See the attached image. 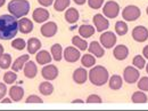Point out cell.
Returning <instances> with one entry per match:
<instances>
[{
	"mask_svg": "<svg viewBox=\"0 0 148 111\" xmlns=\"http://www.w3.org/2000/svg\"><path fill=\"white\" fill-rule=\"evenodd\" d=\"M18 22L13 15L0 16V39L10 40L16 36L18 31Z\"/></svg>",
	"mask_w": 148,
	"mask_h": 111,
	"instance_id": "6da1fadb",
	"label": "cell"
},
{
	"mask_svg": "<svg viewBox=\"0 0 148 111\" xmlns=\"http://www.w3.org/2000/svg\"><path fill=\"white\" fill-rule=\"evenodd\" d=\"M8 10L16 19L25 16L30 10V2L27 0H12L8 3Z\"/></svg>",
	"mask_w": 148,
	"mask_h": 111,
	"instance_id": "7a4b0ae2",
	"label": "cell"
},
{
	"mask_svg": "<svg viewBox=\"0 0 148 111\" xmlns=\"http://www.w3.org/2000/svg\"><path fill=\"white\" fill-rule=\"evenodd\" d=\"M89 79L95 86H103L108 80V72L104 67L97 65L90 70Z\"/></svg>",
	"mask_w": 148,
	"mask_h": 111,
	"instance_id": "3957f363",
	"label": "cell"
},
{
	"mask_svg": "<svg viewBox=\"0 0 148 111\" xmlns=\"http://www.w3.org/2000/svg\"><path fill=\"white\" fill-rule=\"evenodd\" d=\"M104 15L108 19H115L120 13V6L115 1H107L103 8Z\"/></svg>",
	"mask_w": 148,
	"mask_h": 111,
	"instance_id": "277c9868",
	"label": "cell"
},
{
	"mask_svg": "<svg viewBox=\"0 0 148 111\" xmlns=\"http://www.w3.org/2000/svg\"><path fill=\"white\" fill-rule=\"evenodd\" d=\"M140 14H141L140 9H139L137 6H132V5L127 6V7L123 9V12H122V16H123V19H125V21H130V22H131V21H136L137 19H139Z\"/></svg>",
	"mask_w": 148,
	"mask_h": 111,
	"instance_id": "5b68a950",
	"label": "cell"
},
{
	"mask_svg": "<svg viewBox=\"0 0 148 111\" xmlns=\"http://www.w3.org/2000/svg\"><path fill=\"white\" fill-rule=\"evenodd\" d=\"M132 37L138 42H144L148 39V30L145 26H136L132 30Z\"/></svg>",
	"mask_w": 148,
	"mask_h": 111,
	"instance_id": "8992f818",
	"label": "cell"
},
{
	"mask_svg": "<svg viewBox=\"0 0 148 111\" xmlns=\"http://www.w3.org/2000/svg\"><path fill=\"white\" fill-rule=\"evenodd\" d=\"M123 77H124V80L127 83L133 84V83H136L139 79V71L136 68H133V67H128V68L124 69Z\"/></svg>",
	"mask_w": 148,
	"mask_h": 111,
	"instance_id": "52a82bcc",
	"label": "cell"
},
{
	"mask_svg": "<svg viewBox=\"0 0 148 111\" xmlns=\"http://www.w3.org/2000/svg\"><path fill=\"white\" fill-rule=\"evenodd\" d=\"M100 42H101V45L105 48H112L116 44V37H115V35L113 32H111V31L104 32L100 36Z\"/></svg>",
	"mask_w": 148,
	"mask_h": 111,
	"instance_id": "ba28073f",
	"label": "cell"
},
{
	"mask_svg": "<svg viewBox=\"0 0 148 111\" xmlns=\"http://www.w3.org/2000/svg\"><path fill=\"white\" fill-rule=\"evenodd\" d=\"M41 33L46 38L54 37L57 33V24L55 22H48L41 26Z\"/></svg>",
	"mask_w": 148,
	"mask_h": 111,
	"instance_id": "9c48e42d",
	"label": "cell"
},
{
	"mask_svg": "<svg viewBox=\"0 0 148 111\" xmlns=\"http://www.w3.org/2000/svg\"><path fill=\"white\" fill-rule=\"evenodd\" d=\"M92 19H93V24L97 28V31H99V32H103L104 30H107L108 26H110L108 21L105 19L101 14H96L93 16Z\"/></svg>",
	"mask_w": 148,
	"mask_h": 111,
	"instance_id": "30bf717a",
	"label": "cell"
},
{
	"mask_svg": "<svg viewBox=\"0 0 148 111\" xmlns=\"http://www.w3.org/2000/svg\"><path fill=\"white\" fill-rule=\"evenodd\" d=\"M41 74H42V77L45 79H47V80H54V79L57 78V76H58V69L56 68L55 65H51L50 64V65L45 67L42 69Z\"/></svg>",
	"mask_w": 148,
	"mask_h": 111,
	"instance_id": "8fae6325",
	"label": "cell"
},
{
	"mask_svg": "<svg viewBox=\"0 0 148 111\" xmlns=\"http://www.w3.org/2000/svg\"><path fill=\"white\" fill-rule=\"evenodd\" d=\"M64 58L71 63L76 62L80 58V52L74 47H66V49L64 51Z\"/></svg>",
	"mask_w": 148,
	"mask_h": 111,
	"instance_id": "7c38bea8",
	"label": "cell"
},
{
	"mask_svg": "<svg viewBox=\"0 0 148 111\" xmlns=\"http://www.w3.org/2000/svg\"><path fill=\"white\" fill-rule=\"evenodd\" d=\"M113 55L116 60H120V61H123L125 60L128 55H129V49L127 46L124 45H119L114 48V52H113Z\"/></svg>",
	"mask_w": 148,
	"mask_h": 111,
	"instance_id": "4fadbf2b",
	"label": "cell"
},
{
	"mask_svg": "<svg viewBox=\"0 0 148 111\" xmlns=\"http://www.w3.org/2000/svg\"><path fill=\"white\" fill-rule=\"evenodd\" d=\"M32 17L33 19L38 22V23H42L45 22L46 19H49V12L47 9H43V8H38L33 12L32 14Z\"/></svg>",
	"mask_w": 148,
	"mask_h": 111,
	"instance_id": "5bb4252c",
	"label": "cell"
},
{
	"mask_svg": "<svg viewBox=\"0 0 148 111\" xmlns=\"http://www.w3.org/2000/svg\"><path fill=\"white\" fill-rule=\"evenodd\" d=\"M37 72H38V69L36 63L32 62V61H27L26 64H25V67H24V74H25V77L32 79V78H34L37 76Z\"/></svg>",
	"mask_w": 148,
	"mask_h": 111,
	"instance_id": "9a60e30c",
	"label": "cell"
},
{
	"mask_svg": "<svg viewBox=\"0 0 148 111\" xmlns=\"http://www.w3.org/2000/svg\"><path fill=\"white\" fill-rule=\"evenodd\" d=\"M88 78V72L83 68H77L73 74V79L76 84H83L86 83Z\"/></svg>",
	"mask_w": 148,
	"mask_h": 111,
	"instance_id": "2e32d148",
	"label": "cell"
},
{
	"mask_svg": "<svg viewBox=\"0 0 148 111\" xmlns=\"http://www.w3.org/2000/svg\"><path fill=\"white\" fill-rule=\"evenodd\" d=\"M18 29L22 33H30L33 30V23L29 19H22L18 22Z\"/></svg>",
	"mask_w": 148,
	"mask_h": 111,
	"instance_id": "e0dca14e",
	"label": "cell"
},
{
	"mask_svg": "<svg viewBox=\"0 0 148 111\" xmlns=\"http://www.w3.org/2000/svg\"><path fill=\"white\" fill-rule=\"evenodd\" d=\"M9 95L12 97L13 101L17 102V101H21L24 96V89L19 86H13L10 89H9Z\"/></svg>",
	"mask_w": 148,
	"mask_h": 111,
	"instance_id": "ac0fdd59",
	"label": "cell"
},
{
	"mask_svg": "<svg viewBox=\"0 0 148 111\" xmlns=\"http://www.w3.org/2000/svg\"><path fill=\"white\" fill-rule=\"evenodd\" d=\"M88 49H89V52L93 54V55H96L97 57H103L104 54H105V52H104V48L99 45V42H97V41H92L91 44H90V46L88 47Z\"/></svg>",
	"mask_w": 148,
	"mask_h": 111,
	"instance_id": "d6986e66",
	"label": "cell"
},
{
	"mask_svg": "<svg viewBox=\"0 0 148 111\" xmlns=\"http://www.w3.org/2000/svg\"><path fill=\"white\" fill-rule=\"evenodd\" d=\"M41 47V41L37 38H31L27 41V51L30 54H36Z\"/></svg>",
	"mask_w": 148,
	"mask_h": 111,
	"instance_id": "ffe728a7",
	"label": "cell"
},
{
	"mask_svg": "<svg viewBox=\"0 0 148 111\" xmlns=\"http://www.w3.org/2000/svg\"><path fill=\"white\" fill-rule=\"evenodd\" d=\"M29 55H22L21 57H18L17 60H15V62L13 63V65H12V69H13V71H21L22 69H23V67H24V64L29 61Z\"/></svg>",
	"mask_w": 148,
	"mask_h": 111,
	"instance_id": "44dd1931",
	"label": "cell"
},
{
	"mask_svg": "<svg viewBox=\"0 0 148 111\" xmlns=\"http://www.w3.org/2000/svg\"><path fill=\"white\" fill-rule=\"evenodd\" d=\"M36 60L39 64H47L51 61V56L47 51H41L36 55Z\"/></svg>",
	"mask_w": 148,
	"mask_h": 111,
	"instance_id": "7402d4cb",
	"label": "cell"
},
{
	"mask_svg": "<svg viewBox=\"0 0 148 111\" xmlns=\"http://www.w3.org/2000/svg\"><path fill=\"white\" fill-rule=\"evenodd\" d=\"M65 19H66V22H69L71 24L76 23V21L79 19V12L75 8H70L65 14Z\"/></svg>",
	"mask_w": 148,
	"mask_h": 111,
	"instance_id": "603a6c76",
	"label": "cell"
},
{
	"mask_svg": "<svg viewBox=\"0 0 148 111\" xmlns=\"http://www.w3.org/2000/svg\"><path fill=\"white\" fill-rule=\"evenodd\" d=\"M39 91H40V93H41L42 95L48 96V95H50L51 93L54 92V86H53L50 83L45 81V83H41V84H40V86H39Z\"/></svg>",
	"mask_w": 148,
	"mask_h": 111,
	"instance_id": "cb8c5ba5",
	"label": "cell"
},
{
	"mask_svg": "<svg viewBox=\"0 0 148 111\" xmlns=\"http://www.w3.org/2000/svg\"><path fill=\"white\" fill-rule=\"evenodd\" d=\"M79 33L82 37L89 38L95 33V29H93V26H91V25H81L79 28Z\"/></svg>",
	"mask_w": 148,
	"mask_h": 111,
	"instance_id": "d4e9b609",
	"label": "cell"
},
{
	"mask_svg": "<svg viewBox=\"0 0 148 111\" xmlns=\"http://www.w3.org/2000/svg\"><path fill=\"white\" fill-rule=\"evenodd\" d=\"M122 84H123L122 78L117 74L112 76V78L110 79V87L112 89H120L122 87Z\"/></svg>",
	"mask_w": 148,
	"mask_h": 111,
	"instance_id": "484cf974",
	"label": "cell"
},
{
	"mask_svg": "<svg viewBox=\"0 0 148 111\" xmlns=\"http://www.w3.org/2000/svg\"><path fill=\"white\" fill-rule=\"evenodd\" d=\"M72 44L75 47H77L79 49H81V51H84L88 47V42L84 39H81L80 37H76V36L72 38Z\"/></svg>",
	"mask_w": 148,
	"mask_h": 111,
	"instance_id": "4316f807",
	"label": "cell"
},
{
	"mask_svg": "<svg viewBox=\"0 0 148 111\" xmlns=\"http://www.w3.org/2000/svg\"><path fill=\"white\" fill-rule=\"evenodd\" d=\"M115 31H116V33L119 36H124L128 32V25H127V23L125 22H122V21L116 22V24H115Z\"/></svg>",
	"mask_w": 148,
	"mask_h": 111,
	"instance_id": "83f0119b",
	"label": "cell"
},
{
	"mask_svg": "<svg viewBox=\"0 0 148 111\" xmlns=\"http://www.w3.org/2000/svg\"><path fill=\"white\" fill-rule=\"evenodd\" d=\"M12 63V56L10 54H2L0 56V68L1 69H8Z\"/></svg>",
	"mask_w": 148,
	"mask_h": 111,
	"instance_id": "f1b7e54d",
	"label": "cell"
},
{
	"mask_svg": "<svg viewBox=\"0 0 148 111\" xmlns=\"http://www.w3.org/2000/svg\"><path fill=\"white\" fill-rule=\"evenodd\" d=\"M132 102L134 103H146L147 102V96L143 92H136L132 95Z\"/></svg>",
	"mask_w": 148,
	"mask_h": 111,
	"instance_id": "f546056e",
	"label": "cell"
},
{
	"mask_svg": "<svg viewBox=\"0 0 148 111\" xmlns=\"http://www.w3.org/2000/svg\"><path fill=\"white\" fill-rule=\"evenodd\" d=\"M51 54L55 61L62 60V46L59 44H55L54 46H51Z\"/></svg>",
	"mask_w": 148,
	"mask_h": 111,
	"instance_id": "4dcf8cb0",
	"label": "cell"
},
{
	"mask_svg": "<svg viewBox=\"0 0 148 111\" xmlns=\"http://www.w3.org/2000/svg\"><path fill=\"white\" fill-rule=\"evenodd\" d=\"M70 0H55V3H54V7L57 12H63L66 7L70 6Z\"/></svg>",
	"mask_w": 148,
	"mask_h": 111,
	"instance_id": "1f68e13d",
	"label": "cell"
},
{
	"mask_svg": "<svg viewBox=\"0 0 148 111\" xmlns=\"http://www.w3.org/2000/svg\"><path fill=\"white\" fill-rule=\"evenodd\" d=\"M81 62H82V64L86 68H90V67H92L93 64L96 63V58L92 55H90V54H87V55H83Z\"/></svg>",
	"mask_w": 148,
	"mask_h": 111,
	"instance_id": "d6a6232c",
	"label": "cell"
},
{
	"mask_svg": "<svg viewBox=\"0 0 148 111\" xmlns=\"http://www.w3.org/2000/svg\"><path fill=\"white\" fill-rule=\"evenodd\" d=\"M132 64L136 67V68H138L139 70H141V69H144L145 68V60H144V57L140 55H137L134 58H133V61H132Z\"/></svg>",
	"mask_w": 148,
	"mask_h": 111,
	"instance_id": "836d02e7",
	"label": "cell"
},
{
	"mask_svg": "<svg viewBox=\"0 0 148 111\" xmlns=\"http://www.w3.org/2000/svg\"><path fill=\"white\" fill-rule=\"evenodd\" d=\"M16 79H17V74L12 72V71L6 72L5 76H3V81H5L6 84H13V83L16 81Z\"/></svg>",
	"mask_w": 148,
	"mask_h": 111,
	"instance_id": "e575fe53",
	"label": "cell"
},
{
	"mask_svg": "<svg viewBox=\"0 0 148 111\" xmlns=\"http://www.w3.org/2000/svg\"><path fill=\"white\" fill-rule=\"evenodd\" d=\"M12 46L15 48V49H18V51H22L25 48V41L23 39H15L13 42H12Z\"/></svg>",
	"mask_w": 148,
	"mask_h": 111,
	"instance_id": "d590c367",
	"label": "cell"
},
{
	"mask_svg": "<svg viewBox=\"0 0 148 111\" xmlns=\"http://www.w3.org/2000/svg\"><path fill=\"white\" fill-rule=\"evenodd\" d=\"M138 87H139V89L147 92L148 91V77H143V78L139 80Z\"/></svg>",
	"mask_w": 148,
	"mask_h": 111,
	"instance_id": "8d00e7d4",
	"label": "cell"
},
{
	"mask_svg": "<svg viewBox=\"0 0 148 111\" xmlns=\"http://www.w3.org/2000/svg\"><path fill=\"white\" fill-rule=\"evenodd\" d=\"M103 2H104V0H88L89 6L93 9H99L103 6Z\"/></svg>",
	"mask_w": 148,
	"mask_h": 111,
	"instance_id": "74e56055",
	"label": "cell"
},
{
	"mask_svg": "<svg viewBox=\"0 0 148 111\" xmlns=\"http://www.w3.org/2000/svg\"><path fill=\"white\" fill-rule=\"evenodd\" d=\"M43 101L37 96V95H30L27 99H26V103H42Z\"/></svg>",
	"mask_w": 148,
	"mask_h": 111,
	"instance_id": "f35d334b",
	"label": "cell"
},
{
	"mask_svg": "<svg viewBox=\"0 0 148 111\" xmlns=\"http://www.w3.org/2000/svg\"><path fill=\"white\" fill-rule=\"evenodd\" d=\"M87 102L88 103H101V99H100V96H98V95H90L88 99H87Z\"/></svg>",
	"mask_w": 148,
	"mask_h": 111,
	"instance_id": "ab89813d",
	"label": "cell"
},
{
	"mask_svg": "<svg viewBox=\"0 0 148 111\" xmlns=\"http://www.w3.org/2000/svg\"><path fill=\"white\" fill-rule=\"evenodd\" d=\"M6 92H7V87H6V85L2 84V83H0V100L6 95Z\"/></svg>",
	"mask_w": 148,
	"mask_h": 111,
	"instance_id": "60d3db41",
	"label": "cell"
},
{
	"mask_svg": "<svg viewBox=\"0 0 148 111\" xmlns=\"http://www.w3.org/2000/svg\"><path fill=\"white\" fill-rule=\"evenodd\" d=\"M38 1H39V3H41L42 6H46V7L50 6L54 2V0H38Z\"/></svg>",
	"mask_w": 148,
	"mask_h": 111,
	"instance_id": "b9f144b4",
	"label": "cell"
},
{
	"mask_svg": "<svg viewBox=\"0 0 148 111\" xmlns=\"http://www.w3.org/2000/svg\"><path fill=\"white\" fill-rule=\"evenodd\" d=\"M143 54L145 55V57H146V58H148V45L145 47V48H144V49H143Z\"/></svg>",
	"mask_w": 148,
	"mask_h": 111,
	"instance_id": "7bdbcfd3",
	"label": "cell"
},
{
	"mask_svg": "<svg viewBox=\"0 0 148 111\" xmlns=\"http://www.w3.org/2000/svg\"><path fill=\"white\" fill-rule=\"evenodd\" d=\"M74 2L77 3V5H83L86 2V0H74Z\"/></svg>",
	"mask_w": 148,
	"mask_h": 111,
	"instance_id": "ee69618b",
	"label": "cell"
},
{
	"mask_svg": "<svg viewBox=\"0 0 148 111\" xmlns=\"http://www.w3.org/2000/svg\"><path fill=\"white\" fill-rule=\"evenodd\" d=\"M3 54V47H2V45L0 44V56Z\"/></svg>",
	"mask_w": 148,
	"mask_h": 111,
	"instance_id": "f6af8a7d",
	"label": "cell"
},
{
	"mask_svg": "<svg viewBox=\"0 0 148 111\" xmlns=\"http://www.w3.org/2000/svg\"><path fill=\"white\" fill-rule=\"evenodd\" d=\"M72 102H73V103H82L83 101H82V100H74Z\"/></svg>",
	"mask_w": 148,
	"mask_h": 111,
	"instance_id": "bcb514c9",
	"label": "cell"
},
{
	"mask_svg": "<svg viewBox=\"0 0 148 111\" xmlns=\"http://www.w3.org/2000/svg\"><path fill=\"white\" fill-rule=\"evenodd\" d=\"M5 2H6V0H0V7H2L5 5Z\"/></svg>",
	"mask_w": 148,
	"mask_h": 111,
	"instance_id": "7dc6e473",
	"label": "cell"
},
{
	"mask_svg": "<svg viewBox=\"0 0 148 111\" xmlns=\"http://www.w3.org/2000/svg\"><path fill=\"white\" fill-rule=\"evenodd\" d=\"M2 102H3V103H9V102H10V100H9V99H5Z\"/></svg>",
	"mask_w": 148,
	"mask_h": 111,
	"instance_id": "c3c4849f",
	"label": "cell"
},
{
	"mask_svg": "<svg viewBox=\"0 0 148 111\" xmlns=\"http://www.w3.org/2000/svg\"><path fill=\"white\" fill-rule=\"evenodd\" d=\"M146 71H147V74H148V65H147V68H146Z\"/></svg>",
	"mask_w": 148,
	"mask_h": 111,
	"instance_id": "681fc988",
	"label": "cell"
},
{
	"mask_svg": "<svg viewBox=\"0 0 148 111\" xmlns=\"http://www.w3.org/2000/svg\"><path fill=\"white\" fill-rule=\"evenodd\" d=\"M146 12H147V14H148V7H147V9H146Z\"/></svg>",
	"mask_w": 148,
	"mask_h": 111,
	"instance_id": "f907efd6",
	"label": "cell"
}]
</instances>
